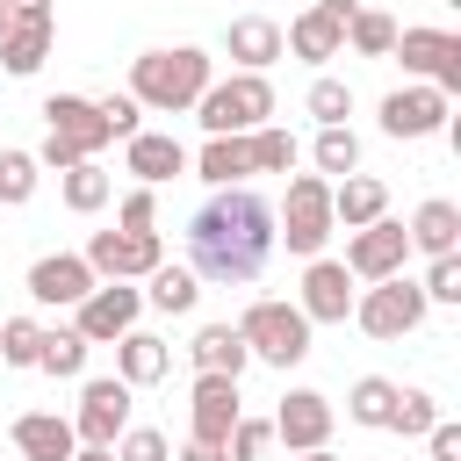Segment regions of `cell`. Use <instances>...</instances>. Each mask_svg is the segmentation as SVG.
<instances>
[{"instance_id":"6da1fadb","label":"cell","mask_w":461,"mask_h":461,"mask_svg":"<svg viewBox=\"0 0 461 461\" xmlns=\"http://www.w3.org/2000/svg\"><path fill=\"white\" fill-rule=\"evenodd\" d=\"M274 202L259 187H216L194 216H187V274L202 288H252L274 259Z\"/></svg>"},{"instance_id":"7a4b0ae2","label":"cell","mask_w":461,"mask_h":461,"mask_svg":"<svg viewBox=\"0 0 461 461\" xmlns=\"http://www.w3.org/2000/svg\"><path fill=\"white\" fill-rule=\"evenodd\" d=\"M216 79V58L202 43H173V50H144L130 58V101L151 115H187Z\"/></svg>"},{"instance_id":"3957f363","label":"cell","mask_w":461,"mask_h":461,"mask_svg":"<svg viewBox=\"0 0 461 461\" xmlns=\"http://www.w3.org/2000/svg\"><path fill=\"white\" fill-rule=\"evenodd\" d=\"M310 331H317V324H310L295 303H281V295H252L245 317H238L245 353H252L259 367H274V375H288V367L310 360Z\"/></svg>"},{"instance_id":"277c9868","label":"cell","mask_w":461,"mask_h":461,"mask_svg":"<svg viewBox=\"0 0 461 461\" xmlns=\"http://www.w3.org/2000/svg\"><path fill=\"white\" fill-rule=\"evenodd\" d=\"M331 180L324 173H288V194L274 209V245H288V259H324L331 245Z\"/></svg>"},{"instance_id":"5b68a950","label":"cell","mask_w":461,"mask_h":461,"mask_svg":"<svg viewBox=\"0 0 461 461\" xmlns=\"http://www.w3.org/2000/svg\"><path fill=\"white\" fill-rule=\"evenodd\" d=\"M194 122H202V137H252L259 122H274V86H267V72L209 79V94L194 101Z\"/></svg>"},{"instance_id":"8992f818","label":"cell","mask_w":461,"mask_h":461,"mask_svg":"<svg viewBox=\"0 0 461 461\" xmlns=\"http://www.w3.org/2000/svg\"><path fill=\"white\" fill-rule=\"evenodd\" d=\"M425 310H432V303H425V288H418L411 274L367 281V288L353 295V324H360L367 339H382V346H389V339H411V331L425 324Z\"/></svg>"},{"instance_id":"52a82bcc","label":"cell","mask_w":461,"mask_h":461,"mask_svg":"<svg viewBox=\"0 0 461 461\" xmlns=\"http://www.w3.org/2000/svg\"><path fill=\"white\" fill-rule=\"evenodd\" d=\"M389 58H403V72L425 79V86H439L447 101L461 94V36H454V29L411 22V29H396V50H389Z\"/></svg>"},{"instance_id":"ba28073f","label":"cell","mask_w":461,"mask_h":461,"mask_svg":"<svg viewBox=\"0 0 461 461\" xmlns=\"http://www.w3.org/2000/svg\"><path fill=\"white\" fill-rule=\"evenodd\" d=\"M130 382H115V375H86L79 382V403H72V432H79V447H115L122 432H130Z\"/></svg>"},{"instance_id":"9c48e42d","label":"cell","mask_w":461,"mask_h":461,"mask_svg":"<svg viewBox=\"0 0 461 461\" xmlns=\"http://www.w3.org/2000/svg\"><path fill=\"white\" fill-rule=\"evenodd\" d=\"M346 14H353V0H310V7L281 29V50L324 72L331 58H346Z\"/></svg>"},{"instance_id":"30bf717a","label":"cell","mask_w":461,"mask_h":461,"mask_svg":"<svg viewBox=\"0 0 461 461\" xmlns=\"http://www.w3.org/2000/svg\"><path fill=\"white\" fill-rule=\"evenodd\" d=\"M137 317H144V288L137 281H94V295L72 310V331L86 346H115L122 331H137Z\"/></svg>"},{"instance_id":"8fae6325","label":"cell","mask_w":461,"mask_h":461,"mask_svg":"<svg viewBox=\"0 0 461 461\" xmlns=\"http://www.w3.org/2000/svg\"><path fill=\"white\" fill-rule=\"evenodd\" d=\"M454 122V101L439 94V86H425V79H411V86H396V94H382V137H396V144H418V137H439Z\"/></svg>"},{"instance_id":"7c38bea8","label":"cell","mask_w":461,"mask_h":461,"mask_svg":"<svg viewBox=\"0 0 461 461\" xmlns=\"http://www.w3.org/2000/svg\"><path fill=\"white\" fill-rule=\"evenodd\" d=\"M79 259L94 267V281H144L166 259V245H158V230H94Z\"/></svg>"},{"instance_id":"4fadbf2b","label":"cell","mask_w":461,"mask_h":461,"mask_svg":"<svg viewBox=\"0 0 461 461\" xmlns=\"http://www.w3.org/2000/svg\"><path fill=\"white\" fill-rule=\"evenodd\" d=\"M403 259H411V238H403V223L396 216H375L367 230H346V274L367 288V281H389V274H403Z\"/></svg>"},{"instance_id":"5bb4252c","label":"cell","mask_w":461,"mask_h":461,"mask_svg":"<svg viewBox=\"0 0 461 461\" xmlns=\"http://www.w3.org/2000/svg\"><path fill=\"white\" fill-rule=\"evenodd\" d=\"M267 425H274V439H281L288 454H317V447H331L339 411H331V396H317V389H288Z\"/></svg>"},{"instance_id":"9a60e30c","label":"cell","mask_w":461,"mask_h":461,"mask_svg":"<svg viewBox=\"0 0 461 461\" xmlns=\"http://www.w3.org/2000/svg\"><path fill=\"white\" fill-rule=\"evenodd\" d=\"M353 295H360V281L324 252V259H303V288H295V310L310 317V324H346L353 317Z\"/></svg>"},{"instance_id":"2e32d148","label":"cell","mask_w":461,"mask_h":461,"mask_svg":"<svg viewBox=\"0 0 461 461\" xmlns=\"http://www.w3.org/2000/svg\"><path fill=\"white\" fill-rule=\"evenodd\" d=\"M29 303L36 310H79L86 295H94V267L79 259V252H43L36 267H29Z\"/></svg>"},{"instance_id":"e0dca14e","label":"cell","mask_w":461,"mask_h":461,"mask_svg":"<svg viewBox=\"0 0 461 461\" xmlns=\"http://www.w3.org/2000/svg\"><path fill=\"white\" fill-rule=\"evenodd\" d=\"M238 418H245V396H238V382H230V375H194V389H187V439H209V447H223Z\"/></svg>"},{"instance_id":"ac0fdd59","label":"cell","mask_w":461,"mask_h":461,"mask_svg":"<svg viewBox=\"0 0 461 461\" xmlns=\"http://www.w3.org/2000/svg\"><path fill=\"white\" fill-rule=\"evenodd\" d=\"M43 130H50V137H65L79 158H101V151L115 144V137H108V122H101V108H94L86 94H50V101H43Z\"/></svg>"},{"instance_id":"d6986e66","label":"cell","mask_w":461,"mask_h":461,"mask_svg":"<svg viewBox=\"0 0 461 461\" xmlns=\"http://www.w3.org/2000/svg\"><path fill=\"white\" fill-rule=\"evenodd\" d=\"M122 166L137 173V187H166L173 173H187V144H180L173 130H137V137L122 144Z\"/></svg>"},{"instance_id":"ffe728a7","label":"cell","mask_w":461,"mask_h":461,"mask_svg":"<svg viewBox=\"0 0 461 461\" xmlns=\"http://www.w3.org/2000/svg\"><path fill=\"white\" fill-rule=\"evenodd\" d=\"M14 454L22 461H72L79 454V432L65 411H22L14 418Z\"/></svg>"},{"instance_id":"44dd1931","label":"cell","mask_w":461,"mask_h":461,"mask_svg":"<svg viewBox=\"0 0 461 461\" xmlns=\"http://www.w3.org/2000/svg\"><path fill=\"white\" fill-rule=\"evenodd\" d=\"M173 375V346L158 339V331H122L115 339V382H130V389H151V382H166Z\"/></svg>"},{"instance_id":"7402d4cb","label":"cell","mask_w":461,"mask_h":461,"mask_svg":"<svg viewBox=\"0 0 461 461\" xmlns=\"http://www.w3.org/2000/svg\"><path fill=\"white\" fill-rule=\"evenodd\" d=\"M223 50L238 58V72H267L281 58V22L274 14H230L223 22Z\"/></svg>"},{"instance_id":"603a6c76","label":"cell","mask_w":461,"mask_h":461,"mask_svg":"<svg viewBox=\"0 0 461 461\" xmlns=\"http://www.w3.org/2000/svg\"><path fill=\"white\" fill-rule=\"evenodd\" d=\"M403 238H411V252H425V259H447V252H461V209H454L447 194H432V202H418V209H411Z\"/></svg>"},{"instance_id":"cb8c5ba5","label":"cell","mask_w":461,"mask_h":461,"mask_svg":"<svg viewBox=\"0 0 461 461\" xmlns=\"http://www.w3.org/2000/svg\"><path fill=\"white\" fill-rule=\"evenodd\" d=\"M194 166V180L216 194V187H252V151H245V137H202V151L187 158Z\"/></svg>"},{"instance_id":"d4e9b609","label":"cell","mask_w":461,"mask_h":461,"mask_svg":"<svg viewBox=\"0 0 461 461\" xmlns=\"http://www.w3.org/2000/svg\"><path fill=\"white\" fill-rule=\"evenodd\" d=\"M375 216H389V180H375V173H346V180H331V223L367 230Z\"/></svg>"},{"instance_id":"484cf974","label":"cell","mask_w":461,"mask_h":461,"mask_svg":"<svg viewBox=\"0 0 461 461\" xmlns=\"http://www.w3.org/2000/svg\"><path fill=\"white\" fill-rule=\"evenodd\" d=\"M187 367L194 375H245L252 367V353H245V339H238V324H202L194 339H187Z\"/></svg>"},{"instance_id":"4316f807","label":"cell","mask_w":461,"mask_h":461,"mask_svg":"<svg viewBox=\"0 0 461 461\" xmlns=\"http://www.w3.org/2000/svg\"><path fill=\"white\" fill-rule=\"evenodd\" d=\"M194 303H202V281H194L187 267L158 259V267L144 274V310H158V317H187Z\"/></svg>"},{"instance_id":"83f0119b","label":"cell","mask_w":461,"mask_h":461,"mask_svg":"<svg viewBox=\"0 0 461 461\" xmlns=\"http://www.w3.org/2000/svg\"><path fill=\"white\" fill-rule=\"evenodd\" d=\"M50 36H58V22H7V36H0V65H7L14 79L43 72V58H50Z\"/></svg>"},{"instance_id":"f1b7e54d","label":"cell","mask_w":461,"mask_h":461,"mask_svg":"<svg viewBox=\"0 0 461 461\" xmlns=\"http://www.w3.org/2000/svg\"><path fill=\"white\" fill-rule=\"evenodd\" d=\"M58 194H65V209H72V216H94V209H108L115 173H108L101 158H79V166H65V173H58Z\"/></svg>"},{"instance_id":"f546056e","label":"cell","mask_w":461,"mask_h":461,"mask_svg":"<svg viewBox=\"0 0 461 461\" xmlns=\"http://www.w3.org/2000/svg\"><path fill=\"white\" fill-rule=\"evenodd\" d=\"M86 339L72 331V324H43V346H36V375H50V382H79L86 375Z\"/></svg>"},{"instance_id":"4dcf8cb0","label":"cell","mask_w":461,"mask_h":461,"mask_svg":"<svg viewBox=\"0 0 461 461\" xmlns=\"http://www.w3.org/2000/svg\"><path fill=\"white\" fill-rule=\"evenodd\" d=\"M389 411H396V382H389V375H360V382L346 389V418H353V425L389 432Z\"/></svg>"},{"instance_id":"1f68e13d","label":"cell","mask_w":461,"mask_h":461,"mask_svg":"<svg viewBox=\"0 0 461 461\" xmlns=\"http://www.w3.org/2000/svg\"><path fill=\"white\" fill-rule=\"evenodd\" d=\"M346 50H353V58H389V50H396V14L353 7V14H346Z\"/></svg>"},{"instance_id":"d6a6232c","label":"cell","mask_w":461,"mask_h":461,"mask_svg":"<svg viewBox=\"0 0 461 461\" xmlns=\"http://www.w3.org/2000/svg\"><path fill=\"white\" fill-rule=\"evenodd\" d=\"M245 151H252V173H295V158H303V144H295L281 122H259V130L245 137Z\"/></svg>"},{"instance_id":"836d02e7","label":"cell","mask_w":461,"mask_h":461,"mask_svg":"<svg viewBox=\"0 0 461 461\" xmlns=\"http://www.w3.org/2000/svg\"><path fill=\"white\" fill-rule=\"evenodd\" d=\"M310 166L324 173V180H346V173H360V137L339 122V130H317V144H310Z\"/></svg>"},{"instance_id":"e575fe53","label":"cell","mask_w":461,"mask_h":461,"mask_svg":"<svg viewBox=\"0 0 461 461\" xmlns=\"http://www.w3.org/2000/svg\"><path fill=\"white\" fill-rule=\"evenodd\" d=\"M303 108H310V122H317V130H339V122L353 115V86H346V79H331V72H317V79H310V94H303Z\"/></svg>"},{"instance_id":"d590c367","label":"cell","mask_w":461,"mask_h":461,"mask_svg":"<svg viewBox=\"0 0 461 461\" xmlns=\"http://www.w3.org/2000/svg\"><path fill=\"white\" fill-rule=\"evenodd\" d=\"M439 425V403L425 396V389H403L396 382V411H389V432H403V439H425Z\"/></svg>"},{"instance_id":"8d00e7d4","label":"cell","mask_w":461,"mask_h":461,"mask_svg":"<svg viewBox=\"0 0 461 461\" xmlns=\"http://www.w3.org/2000/svg\"><path fill=\"white\" fill-rule=\"evenodd\" d=\"M36 180H43L36 151H0V209H22L36 194Z\"/></svg>"},{"instance_id":"74e56055","label":"cell","mask_w":461,"mask_h":461,"mask_svg":"<svg viewBox=\"0 0 461 461\" xmlns=\"http://www.w3.org/2000/svg\"><path fill=\"white\" fill-rule=\"evenodd\" d=\"M36 346H43L36 317H0V360L7 367H36Z\"/></svg>"},{"instance_id":"f35d334b","label":"cell","mask_w":461,"mask_h":461,"mask_svg":"<svg viewBox=\"0 0 461 461\" xmlns=\"http://www.w3.org/2000/svg\"><path fill=\"white\" fill-rule=\"evenodd\" d=\"M267 447H274V425H267V418H252V411H245V418L230 425V439H223V454H230V461H267Z\"/></svg>"},{"instance_id":"ab89813d","label":"cell","mask_w":461,"mask_h":461,"mask_svg":"<svg viewBox=\"0 0 461 461\" xmlns=\"http://www.w3.org/2000/svg\"><path fill=\"white\" fill-rule=\"evenodd\" d=\"M115 461H173V439H166L158 425H130V432L115 439Z\"/></svg>"},{"instance_id":"60d3db41","label":"cell","mask_w":461,"mask_h":461,"mask_svg":"<svg viewBox=\"0 0 461 461\" xmlns=\"http://www.w3.org/2000/svg\"><path fill=\"white\" fill-rule=\"evenodd\" d=\"M94 108H101V122H108V137H115V144H130V137L144 130V108H137L130 94H101Z\"/></svg>"},{"instance_id":"b9f144b4","label":"cell","mask_w":461,"mask_h":461,"mask_svg":"<svg viewBox=\"0 0 461 461\" xmlns=\"http://www.w3.org/2000/svg\"><path fill=\"white\" fill-rule=\"evenodd\" d=\"M115 230H158V187H130L115 202Z\"/></svg>"},{"instance_id":"7bdbcfd3","label":"cell","mask_w":461,"mask_h":461,"mask_svg":"<svg viewBox=\"0 0 461 461\" xmlns=\"http://www.w3.org/2000/svg\"><path fill=\"white\" fill-rule=\"evenodd\" d=\"M418 288H425V303H447V310H454V303H461V252H447V259H432Z\"/></svg>"},{"instance_id":"ee69618b","label":"cell","mask_w":461,"mask_h":461,"mask_svg":"<svg viewBox=\"0 0 461 461\" xmlns=\"http://www.w3.org/2000/svg\"><path fill=\"white\" fill-rule=\"evenodd\" d=\"M425 461H461V425H454V418H439V425L425 432Z\"/></svg>"},{"instance_id":"f6af8a7d","label":"cell","mask_w":461,"mask_h":461,"mask_svg":"<svg viewBox=\"0 0 461 461\" xmlns=\"http://www.w3.org/2000/svg\"><path fill=\"white\" fill-rule=\"evenodd\" d=\"M173 461H230V454H223V447H209V439H180V454H173Z\"/></svg>"},{"instance_id":"bcb514c9","label":"cell","mask_w":461,"mask_h":461,"mask_svg":"<svg viewBox=\"0 0 461 461\" xmlns=\"http://www.w3.org/2000/svg\"><path fill=\"white\" fill-rule=\"evenodd\" d=\"M7 22H50V0H7Z\"/></svg>"},{"instance_id":"7dc6e473","label":"cell","mask_w":461,"mask_h":461,"mask_svg":"<svg viewBox=\"0 0 461 461\" xmlns=\"http://www.w3.org/2000/svg\"><path fill=\"white\" fill-rule=\"evenodd\" d=\"M72 461H115V447H79Z\"/></svg>"},{"instance_id":"c3c4849f","label":"cell","mask_w":461,"mask_h":461,"mask_svg":"<svg viewBox=\"0 0 461 461\" xmlns=\"http://www.w3.org/2000/svg\"><path fill=\"white\" fill-rule=\"evenodd\" d=\"M295 461H339V454H331V447H317V454H295Z\"/></svg>"},{"instance_id":"681fc988","label":"cell","mask_w":461,"mask_h":461,"mask_svg":"<svg viewBox=\"0 0 461 461\" xmlns=\"http://www.w3.org/2000/svg\"><path fill=\"white\" fill-rule=\"evenodd\" d=\"M0 36H7V7H0Z\"/></svg>"},{"instance_id":"f907efd6","label":"cell","mask_w":461,"mask_h":461,"mask_svg":"<svg viewBox=\"0 0 461 461\" xmlns=\"http://www.w3.org/2000/svg\"><path fill=\"white\" fill-rule=\"evenodd\" d=\"M0 7H7V0H0Z\"/></svg>"}]
</instances>
